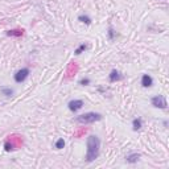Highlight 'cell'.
Returning <instances> with one entry per match:
<instances>
[{
	"label": "cell",
	"mask_w": 169,
	"mask_h": 169,
	"mask_svg": "<svg viewBox=\"0 0 169 169\" xmlns=\"http://www.w3.org/2000/svg\"><path fill=\"white\" fill-rule=\"evenodd\" d=\"M123 79H124V76L119 70H116V69H112L108 74V82H111V83L119 82V81H123Z\"/></svg>",
	"instance_id": "obj_7"
},
{
	"label": "cell",
	"mask_w": 169,
	"mask_h": 169,
	"mask_svg": "<svg viewBox=\"0 0 169 169\" xmlns=\"http://www.w3.org/2000/svg\"><path fill=\"white\" fill-rule=\"evenodd\" d=\"M103 119V115L99 112H85L82 115H78L74 120L78 124H92L95 122H99Z\"/></svg>",
	"instance_id": "obj_2"
},
{
	"label": "cell",
	"mask_w": 169,
	"mask_h": 169,
	"mask_svg": "<svg viewBox=\"0 0 169 169\" xmlns=\"http://www.w3.org/2000/svg\"><path fill=\"white\" fill-rule=\"evenodd\" d=\"M87 48H89V46H87V44H81V45L76 49V50H74V54H76V55L82 54L85 50H87Z\"/></svg>",
	"instance_id": "obj_15"
},
{
	"label": "cell",
	"mask_w": 169,
	"mask_h": 169,
	"mask_svg": "<svg viewBox=\"0 0 169 169\" xmlns=\"http://www.w3.org/2000/svg\"><path fill=\"white\" fill-rule=\"evenodd\" d=\"M87 144V151H86V161L87 162H92L99 157L101 153V139L97 135H91L87 137L86 140Z\"/></svg>",
	"instance_id": "obj_1"
},
{
	"label": "cell",
	"mask_w": 169,
	"mask_h": 169,
	"mask_svg": "<svg viewBox=\"0 0 169 169\" xmlns=\"http://www.w3.org/2000/svg\"><path fill=\"white\" fill-rule=\"evenodd\" d=\"M21 145H23V136H20V135H11V136H8V139L4 141L5 152L15 151V149L21 148Z\"/></svg>",
	"instance_id": "obj_3"
},
{
	"label": "cell",
	"mask_w": 169,
	"mask_h": 169,
	"mask_svg": "<svg viewBox=\"0 0 169 169\" xmlns=\"http://www.w3.org/2000/svg\"><path fill=\"white\" fill-rule=\"evenodd\" d=\"M64 147H65V140H64V137H60V139L55 141L54 148H55V149H62Z\"/></svg>",
	"instance_id": "obj_16"
},
{
	"label": "cell",
	"mask_w": 169,
	"mask_h": 169,
	"mask_svg": "<svg viewBox=\"0 0 169 169\" xmlns=\"http://www.w3.org/2000/svg\"><path fill=\"white\" fill-rule=\"evenodd\" d=\"M118 37V33H116V30L112 28L111 25L108 27V29H107V39L110 40V41H114L115 39Z\"/></svg>",
	"instance_id": "obj_14"
},
{
	"label": "cell",
	"mask_w": 169,
	"mask_h": 169,
	"mask_svg": "<svg viewBox=\"0 0 169 169\" xmlns=\"http://www.w3.org/2000/svg\"><path fill=\"white\" fill-rule=\"evenodd\" d=\"M24 32H25L24 29L16 28V29H9V30H7V32H5V34H7L8 37H21V36H24Z\"/></svg>",
	"instance_id": "obj_10"
},
{
	"label": "cell",
	"mask_w": 169,
	"mask_h": 169,
	"mask_svg": "<svg viewBox=\"0 0 169 169\" xmlns=\"http://www.w3.org/2000/svg\"><path fill=\"white\" fill-rule=\"evenodd\" d=\"M140 159V153L139 152H132V153H128L126 156V161L128 164H136Z\"/></svg>",
	"instance_id": "obj_9"
},
{
	"label": "cell",
	"mask_w": 169,
	"mask_h": 169,
	"mask_svg": "<svg viewBox=\"0 0 169 169\" xmlns=\"http://www.w3.org/2000/svg\"><path fill=\"white\" fill-rule=\"evenodd\" d=\"M81 86H89L90 83H91V79L89 78V77H85V78H82V79H79V82H78Z\"/></svg>",
	"instance_id": "obj_17"
},
{
	"label": "cell",
	"mask_w": 169,
	"mask_h": 169,
	"mask_svg": "<svg viewBox=\"0 0 169 169\" xmlns=\"http://www.w3.org/2000/svg\"><path fill=\"white\" fill-rule=\"evenodd\" d=\"M141 86L144 89H148V87L153 86V78L149 76V74H143L141 77Z\"/></svg>",
	"instance_id": "obj_8"
},
{
	"label": "cell",
	"mask_w": 169,
	"mask_h": 169,
	"mask_svg": "<svg viewBox=\"0 0 169 169\" xmlns=\"http://www.w3.org/2000/svg\"><path fill=\"white\" fill-rule=\"evenodd\" d=\"M30 74V70L28 67H21L20 70H17L15 74H13V79L16 83H23Z\"/></svg>",
	"instance_id": "obj_5"
},
{
	"label": "cell",
	"mask_w": 169,
	"mask_h": 169,
	"mask_svg": "<svg viewBox=\"0 0 169 169\" xmlns=\"http://www.w3.org/2000/svg\"><path fill=\"white\" fill-rule=\"evenodd\" d=\"M83 106H85V102L82 101V99H73V101H70L67 103V108L71 112H77L82 108Z\"/></svg>",
	"instance_id": "obj_6"
},
{
	"label": "cell",
	"mask_w": 169,
	"mask_h": 169,
	"mask_svg": "<svg viewBox=\"0 0 169 169\" xmlns=\"http://www.w3.org/2000/svg\"><path fill=\"white\" fill-rule=\"evenodd\" d=\"M151 104L156 108H160V110H166L168 108V103H166V98L164 95H156L152 97L151 99Z\"/></svg>",
	"instance_id": "obj_4"
},
{
	"label": "cell",
	"mask_w": 169,
	"mask_h": 169,
	"mask_svg": "<svg viewBox=\"0 0 169 169\" xmlns=\"http://www.w3.org/2000/svg\"><path fill=\"white\" fill-rule=\"evenodd\" d=\"M143 127V119L141 118H135L134 120H132V129L135 131H140Z\"/></svg>",
	"instance_id": "obj_12"
},
{
	"label": "cell",
	"mask_w": 169,
	"mask_h": 169,
	"mask_svg": "<svg viewBox=\"0 0 169 169\" xmlns=\"http://www.w3.org/2000/svg\"><path fill=\"white\" fill-rule=\"evenodd\" d=\"M0 92H2V95L7 97V98H11V97L15 94V90H13V89H11V87L3 86V87H0Z\"/></svg>",
	"instance_id": "obj_11"
},
{
	"label": "cell",
	"mask_w": 169,
	"mask_h": 169,
	"mask_svg": "<svg viewBox=\"0 0 169 169\" xmlns=\"http://www.w3.org/2000/svg\"><path fill=\"white\" fill-rule=\"evenodd\" d=\"M78 21L82 23V24H85V25H91V23H92L91 17L87 16V15H79V16H78Z\"/></svg>",
	"instance_id": "obj_13"
}]
</instances>
